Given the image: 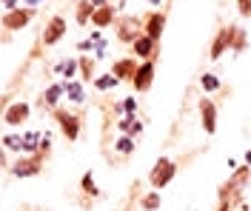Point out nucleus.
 <instances>
[{
    "label": "nucleus",
    "mask_w": 251,
    "mask_h": 211,
    "mask_svg": "<svg viewBox=\"0 0 251 211\" xmlns=\"http://www.w3.org/2000/svg\"><path fill=\"white\" fill-rule=\"evenodd\" d=\"M249 177H251V165L243 163L237 171H231V177L220 186L217 197L220 200H234L237 206H240V203H243V191H246V186H249Z\"/></svg>",
    "instance_id": "f257e3e1"
},
{
    "label": "nucleus",
    "mask_w": 251,
    "mask_h": 211,
    "mask_svg": "<svg viewBox=\"0 0 251 211\" xmlns=\"http://www.w3.org/2000/svg\"><path fill=\"white\" fill-rule=\"evenodd\" d=\"M51 117H54L57 129L63 131V137H66L69 143H77L80 131H83V117H80L77 112H72V109H66V106H57V109L51 112Z\"/></svg>",
    "instance_id": "f03ea898"
},
{
    "label": "nucleus",
    "mask_w": 251,
    "mask_h": 211,
    "mask_svg": "<svg viewBox=\"0 0 251 211\" xmlns=\"http://www.w3.org/2000/svg\"><path fill=\"white\" fill-rule=\"evenodd\" d=\"M111 29H114V37L120 43H126V46H131L140 34H146L143 32V17H137V15H120Z\"/></svg>",
    "instance_id": "7ed1b4c3"
},
{
    "label": "nucleus",
    "mask_w": 251,
    "mask_h": 211,
    "mask_svg": "<svg viewBox=\"0 0 251 211\" xmlns=\"http://www.w3.org/2000/svg\"><path fill=\"white\" fill-rule=\"evenodd\" d=\"M177 177V163L172 157H160V160L151 165V171H149V186L157 188V191H163L166 186H172V180Z\"/></svg>",
    "instance_id": "20e7f679"
},
{
    "label": "nucleus",
    "mask_w": 251,
    "mask_h": 211,
    "mask_svg": "<svg viewBox=\"0 0 251 211\" xmlns=\"http://www.w3.org/2000/svg\"><path fill=\"white\" fill-rule=\"evenodd\" d=\"M46 160H49V157H46V154H40V151H37V154H17V160L12 163V168H9V171H12L15 177H20V180L37 177V174L43 171V163H46Z\"/></svg>",
    "instance_id": "39448f33"
},
{
    "label": "nucleus",
    "mask_w": 251,
    "mask_h": 211,
    "mask_svg": "<svg viewBox=\"0 0 251 211\" xmlns=\"http://www.w3.org/2000/svg\"><path fill=\"white\" fill-rule=\"evenodd\" d=\"M34 15H37L34 6H20L15 12H3V29L6 32H23L31 20H34Z\"/></svg>",
    "instance_id": "423d86ee"
},
{
    "label": "nucleus",
    "mask_w": 251,
    "mask_h": 211,
    "mask_svg": "<svg viewBox=\"0 0 251 211\" xmlns=\"http://www.w3.org/2000/svg\"><path fill=\"white\" fill-rule=\"evenodd\" d=\"M234 34H237V26L234 23H228V26H223L217 34H214V40H211V46H208V57L217 63L220 57L226 54V51H231V43H234Z\"/></svg>",
    "instance_id": "0eeeda50"
},
{
    "label": "nucleus",
    "mask_w": 251,
    "mask_h": 211,
    "mask_svg": "<svg viewBox=\"0 0 251 211\" xmlns=\"http://www.w3.org/2000/svg\"><path fill=\"white\" fill-rule=\"evenodd\" d=\"M154 74H157V60H140L137 74H134V80H131V89H134L137 94H146V92L154 86Z\"/></svg>",
    "instance_id": "6e6552de"
},
{
    "label": "nucleus",
    "mask_w": 251,
    "mask_h": 211,
    "mask_svg": "<svg viewBox=\"0 0 251 211\" xmlns=\"http://www.w3.org/2000/svg\"><path fill=\"white\" fill-rule=\"evenodd\" d=\"M197 112H200V126H203V131L205 134H214V131H217V117H220L217 103L211 97H200Z\"/></svg>",
    "instance_id": "1a4fd4ad"
},
{
    "label": "nucleus",
    "mask_w": 251,
    "mask_h": 211,
    "mask_svg": "<svg viewBox=\"0 0 251 211\" xmlns=\"http://www.w3.org/2000/svg\"><path fill=\"white\" fill-rule=\"evenodd\" d=\"M29 117H31V106H29V103H23V100H17V103H6L3 123H6L9 129H17V126H23Z\"/></svg>",
    "instance_id": "9d476101"
},
{
    "label": "nucleus",
    "mask_w": 251,
    "mask_h": 211,
    "mask_svg": "<svg viewBox=\"0 0 251 211\" xmlns=\"http://www.w3.org/2000/svg\"><path fill=\"white\" fill-rule=\"evenodd\" d=\"M131 54L137 60H157L160 57V40L149 37V34H140L134 43H131Z\"/></svg>",
    "instance_id": "9b49d317"
},
{
    "label": "nucleus",
    "mask_w": 251,
    "mask_h": 211,
    "mask_svg": "<svg viewBox=\"0 0 251 211\" xmlns=\"http://www.w3.org/2000/svg\"><path fill=\"white\" fill-rule=\"evenodd\" d=\"M63 37H66V17H63V15L49 17V23L43 26V37H40V40H43V46L51 49V46H57V43H60Z\"/></svg>",
    "instance_id": "f8f14e48"
},
{
    "label": "nucleus",
    "mask_w": 251,
    "mask_h": 211,
    "mask_svg": "<svg viewBox=\"0 0 251 211\" xmlns=\"http://www.w3.org/2000/svg\"><path fill=\"white\" fill-rule=\"evenodd\" d=\"M143 32L149 37H154V40H160L163 32H166V12L163 9H149L143 15Z\"/></svg>",
    "instance_id": "ddd939ff"
},
{
    "label": "nucleus",
    "mask_w": 251,
    "mask_h": 211,
    "mask_svg": "<svg viewBox=\"0 0 251 211\" xmlns=\"http://www.w3.org/2000/svg\"><path fill=\"white\" fill-rule=\"evenodd\" d=\"M137 66H140V60H137L134 54H126V57H117V60L111 63V74H117L123 83H131L134 74H137Z\"/></svg>",
    "instance_id": "4468645a"
},
{
    "label": "nucleus",
    "mask_w": 251,
    "mask_h": 211,
    "mask_svg": "<svg viewBox=\"0 0 251 211\" xmlns=\"http://www.w3.org/2000/svg\"><path fill=\"white\" fill-rule=\"evenodd\" d=\"M63 97H66L63 80H60V83H51V86H46V89H43V94H40V100H37V106H40V109H46V112L51 114L57 106H60Z\"/></svg>",
    "instance_id": "2eb2a0df"
},
{
    "label": "nucleus",
    "mask_w": 251,
    "mask_h": 211,
    "mask_svg": "<svg viewBox=\"0 0 251 211\" xmlns=\"http://www.w3.org/2000/svg\"><path fill=\"white\" fill-rule=\"evenodd\" d=\"M117 17H120V12H117V6H114V3L97 6V12H94V17H92V26H94V29H109V26L117 23Z\"/></svg>",
    "instance_id": "dca6fc26"
},
{
    "label": "nucleus",
    "mask_w": 251,
    "mask_h": 211,
    "mask_svg": "<svg viewBox=\"0 0 251 211\" xmlns=\"http://www.w3.org/2000/svg\"><path fill=\"white\" fill-rule=\"evenodd\" d=\"M94 12H97V3L94 0H77L75 3V23H77L80 29H89Z\"/></svg>",
    "instance_id": "f3484780"
},
{
    "label": "nucleus",
    "mask_w": 251,
    "mask_h": 211,
    "mask_svg": "<svg viewBox=\"0 0 251 211\" xmlns=\"http://www.w3.org/2000/svg\"><path fill=\"white\" fill-rule=\"evenodd\" d=\"M63 89H66V100L69 103H75V106L86 103V83L83 80H63Z\"/></svg>",
    "instance_id": "a211bd4d"
},
{
    "label": "nucleus",
    "mask_w": 251,
    "mask_h": 211,
    "mask_svg": "<svg viewBox=\"0 0 251 211\" xmlns=\"http://www.w3.org/2000/svg\"><path fill=\"white\" fill-rule=\"evenodd\" d=\"M54 74L63 80H75V74H80V57H66L54 66Z\"/></svg>",
    "instance_id": "6ab92c4d"
},
{
    "label": "nucleus",
    "mask_w": 251,
    "mask_h": 211,
    "mask_svg": "<svg viewBox=\"0 0 251 211\" xmlns=\"http://www.w3.org/2000/svg\"><path fill=\"white\" fill-rule=\"evenodd\" d=\"M94 77H97V63H94V57L80 54V80L89 86V83H94Z\"/></svg>",
    "instance_id": "aec40b11"
},
{
    "label": "nucleus",
    "mask_w": 251,
    "mask_h": 211,
    "mask_svg": "<svg viewBox=\"0 0 251 211\" xmlns=\"http://www.w3.org/2000/svg\"><path fill=\"white\" fill-rule=\"evenodd\" d=\"M117 83H123L120 77H117V74H111V71H103V74H97V77H94L92 86L97 89V92H100V94H106V92H111Z\"/></svg>",
    "instance_id": "412c9836"
},
{
    "label": "nucleus",
    "mask_w": 251,
    "mask_h": 211,
    "mask_svg": "<svg viewBox=\"0 0 251 211\" xmlns=\"http://www.w3.org/2000/svg\"><path fill=\"white\" fill-rule=\"evenodd\" d=\"M80 191L89 197V200H97L100 197V188H97V183H94V171H83V177H80Z\"/></svg>",
    "instance_id": "4be33fe9"
},
{
    "label": "nucleus",
    "mask_w": 251,
    "mask_h": 211,
    "mask_svg": "<svg viewBox=\"0 0 251 211\" xmlns=\"http://www.w3.org/2000/svg\"><path fill=\"white\" fill-rule=\"evenodd\" d=\"M134 148H137V137H131V134H120V137L114 140V151H117L120 157L134 154Z\"/></svg>",
    "instance_id": "5701e85b"
},
{
    "label": "nucleus",
    "mask_w": 251,
    "mask_h": 211,
    "mask_svg": "<svg viewBox=\"0 0 251 211\" xmlns=\"http://www.w3.org/2000/svg\"><path fill=\"white\" fill-rule=\"evenodd\" d=\"M200 89H203L205 94H217L220 89H223V80H220L214 71H203L200 74Z\"/></svg>",
    "instance_id": "b1692460"
},
{
    "label": "nucleus",
    "mask_w": 251,
    "mask_h": 211,
    "mask_svg": "<svg viewBox=\"0 0 251 211\" xmlns=\"http://www.w3.org/2000/svg\"><path fill=\"white\" fill-rule=\"evenodd\" d=\"M40 140H43V131H26L23 134V154H37Z\"/></svg>",
    "instance_id": "393cba45"
},
{
    "label": "nucleus",
    "mask_w": 251,
    "mask_h": 211,
    "mask_svg": "<svg viewBox=\"0 0 251 211\" xmlns=\"http://www.w3.org/2000/svg\"><path fill=\"white\" fill-rule=\"evenodd\" d=\"M3 151L23 154V134H3Z\"/></svg>",
    "instance_id": "a878e982"
},
{
    "label": "nucleus",
    "mask_w": 251,
    "mask_h": 211,
    "mask_svg": "<svg viewBox=\"0 0 251 211\" xmlns=\"http://www.w3.org/2000/svg\"><path fill=\"white\" fill-rule=\"evenodd\" d=\"M140 209L143 211H157L160 209V191H157V188H151L149 194L140 197Z\"/></svg>",
    "instance_id": "bb28decb"
},
{
    "label": "nucleus",
    "mask_w": 251,
    "mask_h": 211,
    "mask_svg": "<svg viewBox=\"0 0 251 211\" xmlns=\"http://www.w3.org/2000/svg\"><path fill=\"white\" fill-rule=\"evenodd\" d=\"M249 49V34L243 26H237V34H234V43H231V51L234 54H243V51Z\"/></svg>",
    "instance_id": "cd10ccee"
},
{
    "label": "nucleus",
    "mask_w": 251,
    "mask_h": 211,
    "mask_svg": "<svg viewBox=\"0 0 251 211\" xmlns=\"http://www.w3.org/2000/svg\"><path fill=\"white\" fill-rule=\"evenodd\" d=\"M134 120H137V114H123V117L117 120V131H120V134H128V129H131Z\"/></svg>",
    "instance_id": "c85d7f7f"
},
{
    "label": "nucleus",
    "mask_w": 251,
    "mask_h": 211,
    "mask_svg": "<svg viewBox=\"0 0 251 211\" xmlns=\"http://www.w3.org/2000/svg\"><path fill=\"white\" fill-rule=\"evenodd\" d=\"M75 49H77V54H92V51L97 49V43H94V40H80Z\"/></svg>",
    "instance_id": "c756f323"
},
{
    "label": "nucleus",
    "mask_w": 251,
    "mask_h": 211,
    "mask_svg": "<svg viewBox=\"0 0 251 211\" xmlns=\"http://www.w3.org/2000/svg\"><path fill=\"white\" fill-rule=\"evenodd\" d=\"M40 154H51V134L49 131H43V140H40Z\"/></svg>",
    "instance_id": "7c9ffc66"
},
{
    "label": "nucleus",
    "mask_w": 251,
    "mask_h": 211,
    "mask_svg": "<svg viewBox=\"0 0 251 211\" xmlns=\"http://www.w3.org/2000/svg\"><path fill=\"white\" fill-rule=\"evenodd\" d=\"M237 12L240 17H251V0H237Z\"/></svg>",
    "instance_id": "2f4dec72"
},
{
    "label": "nucleus",
    "mask_w": 251,
    "mask_h": 211,
    "mask_svg": "<svg viewBox=\"0 0 251 211\" xmlns=\"http://www.w3.org/2000/svg\"><path fill=\"white\" fill-rule=\"evenodd\" d=\"M123 109H126V114H137V97H126Z\"/></svg>",
    "instance_id": "473e14b6"
},
{
    "label": "nucleus",
    "mask_w": 251,
    "mask_h": 211,
    "mask_svg": "<svg viewBox=\"0 0 251 211\" xmlns=\"http://www.w3.org/2000/svg\"><path fill=\"white\" fill-rule=\"evenodd\" d=\"M128 134H131V137H140V134H143V120H140V117H137V120L131 123V129H128Z\"/></svg>",
    "instance_id": "72a5a7b5"
},
{
    "label": "nucleus",
    "mask_w": 251,
    "mask_h": 211,
    "mask_svg": "<svg viewBox=\"0 0 251 211\" xmlns=\"http://www.w3.org/2000/svg\"><path fill=\"white\" fill-rule=\"evenodd\" d=\"M20 9V0H3V12H15Z\"/></svg>",
    "instance_id": "f704fd0d"
},
{
    "label": "nucleus",
    "mask_w": 251,
    "mask_h": 211,
    "mask_svg": "<svg viewBox=\"0 0 251 211\" xmlns=\"http://www.w3.org/2000/svg\"><path fill=\"white\" fill-rule=\"evenodd\" d=\"M89 40L100 43V40H103V29H92V32H89Z\"/></svg>",
    "instance_id": "c9c22d12"
},
{
    "label": "nucleus",
    "mask_w": 251,
    "mask_h": 211,
    "mask_svg": "<svg viewBox=\"0 0 251 211\" xmlns=\"http://www.w3.org/2000/svg\"><path fill=\"white\" fill-rule=\"evenodd\" d=\"M23 3H26V6H34V9H37V6H40V3H46V0H23Z\"/></svg>",
    "instance_id": "e433bc0d"
},
{
    "label": "nucleus",
    "mask_w": 251,
    "mask_h": 211,
    "mask_svg": "<svg viewBox=\"0 0 251 211\" xmlns=\"http://www.w3.org/2000/svg\"><path fill=\"white\" fill-rule=\"evenodd\" d=\"M146 3H149L151 9H160V3H166V0H146Z\"/></svg>",
    "instance_id": "4c0bfd02"
},
{
    "label": "nucleus",
    "mask_w": 251,
    "mask_h": 211,
    "mask_svg": "<svg viewBox=\"0 0 251 211\" xmlns=\"http://www.w3.org/2000/svg\"><path fill=\"white\" fill-rule=\"evenodd\" d=\"M243 163H246V165H251V148L246 151V160H243Z\"/></svg>",
    "instance_id": "58836bf2"
}]
</instances>
